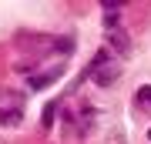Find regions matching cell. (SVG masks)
Returning a JSON list of instances; mask_svg holds the SVG:
<instances>
[{"label":"cell","instance_id":"277c9868","mask_svg":"<svg viewBox=\"0 0 151 144\" xmlns=\"http://www.w3.org/2000/svg\"><path fill=\"white\" fill-rule=\"evenodd\" d=\"M148 141H151V131H148Z\"/></svg>","mask_w":151,"mask_h":144},{"label":"cell","instance_id":"3957f363","mask_svg":"<svg viewBox=\"0 0 151 144\" xmlns=\"http://www.w3.org/2000/svg\"><path fill=\"white\" fill-rule=\"evenodd\" d=\"M138 101L151 107V84H145V87H138Z\"/></svg>","mask_w":151,"mask_h":144},{"label":"cell","instance_id":"6da1fadb","mask_svg":"<svg viewBox=\"0 0 151 144\" xmlns=\"http://www.w3.org/2000/svg\"><path fill=\"white\" fill-rule=\"evenodd\" d=\"M87 77H94V84H101V87H108L118 77V64H111V50L108 47L97 50V57L87 64Z\"/></svg>","mask_w":151,"mask_h":144},{"label":"cell","instance_id":"7a4b0ae2","mask_svg":"<svg viewBox=\"0 0 151 144\" xmlns=\"http://www.w3.org/2000/svg\"><path fill=\"white\" fill-rule=\"evenodd\" d=\"M108 44L114 47V54H121V57H124V54H128V47H131V44H128V34H124L121 27H118V30H111V34H108ZM111 47H108V50H111Z\"/></svg>","mask_w":151,"mask_h":144}]
</instances>
